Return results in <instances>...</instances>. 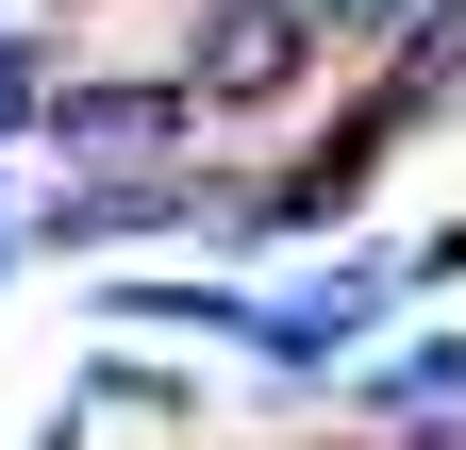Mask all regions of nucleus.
Wrapping results in <instances>:
<instances>
[{
  "label": "nucleus",
  "mask_w": 466,
  "mask_h": 450,
  "mask_svg": "<svg viewBox=\"0 0 466 450\" xmlns=\"http://www.w3.org/2000/svg\"><path fill=\"white\" fill-rule=\"evenodd\" d=\"M17 118H34V84H17V50H0V134H17Z\"/></svg>",
  "instance_id": "nucleus-3"
},
{
  "label": "nucleus",
  "mask_w": 466,
  "mask_h": 450,
  "mask_svg": "<svg viewBox=\"0 0 466 450\" xmlns=\"http://www.w3.org/2000/svg\"><path fill=\"white\" fill-rule=\"evenodd\" d=\"M184 100H200L184 67H150V84H50V134L100 150V167H116V150H184Z\"/></svg>",
  "instance_id": "nucleus-2"
},
{
  "label": "nucleus",
  "mask_w": 466,
  "mask_h": 450,
  "mask_svg": "<svg viewBox=\"0 0 466 450\" xmlns=\"http://www.w3.org/2000/svg\"><path fill=\"white\" fill-rule=\"evenodd\" d=\"M300 67H317V0H217L200 50H184V84H200V100H283Z\"/></svg>",
  "instance_id": "nucleus-1"
},
{
  "label": "nucleus",
  "mask_w": 466,
  "mask_h": 450,
  "mask_svg": "<svg viewBox=\"0 0 466 450\" xmlns=\"http://www.w3.org/2000/svg\"><path fill=\"white\" fill-rule=\"evenodd\" d=\"M433 267H466V234H433Z\"/></svg>",
  "instance_id": "nucleus-4"
}]
</instances>
